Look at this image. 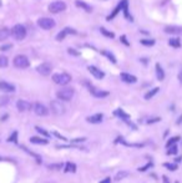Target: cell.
<instances>
[{
	"label": "cell",
	"instance_id": "cell-1",
	"mask_svg": "<svg viewBox=\"0 0 182 183\" xmlns=\"http://www.w3.org/2000/svg\"><path fill=\"white\" fill-rule=\"evenodd\" d=\"M11 35H13L14 39L18 40V41L24 40L25 36H26V29H25V26L21 25V24L15 25V26L11 29Z\"/></svg>",
	"mask_w": 182,
	"mask_h": 183
},
{
	"label": "cell",
	"instance_id": "cell-2",
	"mask_svg": "<svg viewBox=\"0 0 182 183\" xmlns=\"http://www.w3.org/2000/svg\"><path fill=\"white\" fill-rule=\"evenodd\" d=\"M13 64H14V66L18 67V69H26V67L30 66V61H29V59H27L25 55L19 54V55H16V56L14 57Z\"/></svg>",
	"mask_w": 182,
	"mask_h": 183
},
{
	"label": "cell",
	"instance_id": "cell-3",
	"mask_svg": "<svg viewBox=\"0 0 182 183\" xmlns=\"http://www.w3.org/2000/svg\"><path fill=\"white\" fill-rule=\"evenodd\" d=\"M56 96H57L59 100H61V101H70L74 97V90L70 88V87H64V88L57 91Z\"/></svg>",
	"mask_w": 182,
	"mask_h": 183
},
{
	"label": "cell",
	"instance_id": "cell-4",
	"mask_svg": "<svg viewBox=\"0 0 182 183\" xmlns=\"http://www.w3.org/2000/svg\"><path fill=\"white\" fill-rule=\"evenodd\" d=\"M50 107H51V112L56 116H61L65 113V106L61 102V100H54L50 102Z\"/></svg>",
	"mask_w": 182,
	"mask_h": 183
},
{
	"label": "cell",
	"instance_id": "cell-5",
	"mask_svg": "<svg viewBox=\"0 0 182 183\" xmlns=\"http://www.w3.org/2000/svg\"><path fill=\"white\" fill-rule=\"evenodd\" d=\"M52 81L57 85H61V86H65L68 85L70 81H71V76L66 72H61V74H55L52 75Z\"/></svg>",
	"mask_w": 182,
	"mask_h": 183
},
{
	"label": "cell",
	"instance_id": "cell-6",
	"mask_svg": "<svg viewBox=\"0 0 182 183\" xmlns=\"http://www.w3.org/2000/svg\"><path fill=\"white\" fill-rule=\"evenodd\" d=\"M66 9V4L63 2V0H56V2H52L49 5V11L52 14H57V13H61Z\"/></svg>",
	"mask_w": 182,
	"mask_h": 183
},
{
	"label": "cell",
	"instance_id": "cell-7",
	"mask_svg": "<svg viewBox=\"0 0 182 183\" xmlns=\"http://www.w3.org/2000/svg\"><path fill=\"white\" fill-rule=\"evenodd\" d=\"M38 25L44 30H51L55 27V21L50 18H40L38 20Z\"/></svg>",
	"mask_w": 182,
	"mask_h": 183
},
{
	"label": "cell",
	"instance_id": "cell-8",
	"mask_svg": "<svg viewBox=\"0 0 182 183\" xmlns=\"http://www.w3.org/2000/svg\"><path fill=\"white\" fill-rule=\"evenodd\" d=\"M51 70H52V66L49 63H43L36 67V71L43 76H49L51 74Z\"/></svg>",
	"mask_w": 182,
	"mask_h": 183
},
{
	"label": "cell",
	"instance_id": "cell-9",
	"mask_svg": "<svg viewBox=\"0 0 182 183\" xmlns=\"http://www.w3.org/2000/svg\"><path fill=\"white\" fill-rule=\"evenodd\" d=\"M77 33H76V30H74V29H71V27H65L63 31H60L57 35H56V40L57 41H63L68 35H76Z\"/></svg>",
	"mask_w": 182,
	"mask_h": 183
},
{
	"label": "cell",
	"instance_id": "cell-10",
	"mask_svg": "<svg viewBox=\"0 0 182 183\" xmlns=\"http://www.w3.org/2000/svg\"><path fill=\"white\" fill-rule=\"evenodd\" d=\"M89 90L93 96L97 97V99H104V97H107L109 96V91H104V90H99L94 86H89Z\"/></svg>",
	"mask_w": 182,
	"mask_h": 183
},
{
	"label": "cell",
	"instance_id": "cell-11",
	"mask_svg": "<svg viewBox=\"0 0 182 183\" xmlns=\"http://www.w3.org/2000/svg\"><path fill=\"white\" fill-rule=\"evenodd\" d=\"M34 112H35L38 116H48L49 110L46 108L45 105H43V104H40V102H36V104L34 105Z\"/></svg>",
	"mask_w": 182,
	"mask_h": 183
},
{
	"label": "cell",
	"instance_id": "cell-12",
	"mask_svg": "<svg viewBox=\"0 0 182 183\" xmlns=\"http://www.w3.org/2000/svg\"><path fill=\"white\" fill-rule=\"evenodd\" d=\"M0 91H3V92H14L15 91V86L6 82V81H0Z\"/></svg>",
	"mask_w": 182,
	"mask_h": 183
},
{
	"label": "cell",
	"instance_id": "cell-13",
	"mask_svg": "<svg viewBox=\"0 0 182 183\" xmlns=\"http://www.w3.org/2000/svg\"><path fill=\"white\" fill-rule=\"evenodd\" d=\"M16 107L20 112H25V111H29L30 108H31V104L25 101V100H19L16 102Z\"/></svg>",
	"mask_w": 182,
	"mask_h": 183
},
{
	"label": "cell",
	"instance_id": "cell-14",
	"mask_svg": "<svg viewBox=\"0 0 182 183\" xmlns=\"http://www.w3.org/2000/svg\"><path fill=\"white\" fill-rule=\"evenodd\" d=\"M120 77H121V80H122L124 82H126V83H135L137 81L136 76H134L131 74H127V72H121L120 74Z\"/></svg>",
	"mask_w": 182,
	"mask_h": 183
},
{
	"label": "cell",
	"instance_id": "cell-15",
	"mask_svg": "<svg viewBox=\"0 0 182 183\" xmlns=\"http://www.w3.org/2000/svg\"><path fill=\"white\" fill-rule=\"evenodd\" d=\"M89 71H90L91 75H93L95 79H97V80H101L105 76V74L101 70H99L97 67H95V66H89Z\"/></svg>",
	"mask_w": 182,
	"mask_h": 183
},
{
	"label": "cell",
	"instance_id": "cell-16",
	"mask_svg": "<svg viewBox=\"0 0 182 183\" xmlns=\"http://www.w3.org/2000/svg\"><path fill=\"white\" fill-rule=\"evenodd\" d=\"M165 33L166 34H172V35H177L182 33V27L180 26H175V25H168L165 27Z\"/></svg>",
	"mask_w": 182,
	"mask_h": 183
},
{
	"label": "cell",
	"instance_id": "cell-17",
	"mask_svg": "<svg viewBox=\"0 0 182 183\" xmlns=\"http://www.w3.org/2000/svg\"><path fill=\"white\" fill-rule=\"evenodd\" d=\"M104 120V115L102 113H95L93 116L87 117V122H91V124H100Z\"/></svg>",
	"mask_w": 182,
	"mask_h": 183
},
{
	"label": "cell",
	"instance_id": "cell-18",
	"mask_svg": "<svg viewBox=\"0 0 182 183\" xmlns=\"http://www.w3.org/2000/svg\"><path fill=\"white\" fill-rule=\"evenodd\" d=\"M75 4H76V6H77V8L84 9L86 13H91V11H93V8H91L89 4H86L85 2H82V0H76Z\"/></svg>",
	"mask_w": 182,
	"mask_h": 183
},
{
	"label": "cell",
	"instance_id": "cell-19",
	"mask_svg": "<svg viewBox=\"0 0 182 183\" xmlns=\"http://www.w3.org/2000/svg\"><path fill=\"white\" fill-rule=\"evenodd\" d=\"M11 34V30H9L8 27H3L0 29V41H5Z\"/></svg>",
	"mask_w": 182,
	"mask_h": 183
},
{
	"label": "cell",
	"instance_id": "cell-20",
	"mask_svg": "<svg viewBox=\"0 0 182 183\" xmlns=\"http://www.w3.org/2000/svg\"><path fill=\"white\" fill-rule=\"evenodd\" d=\"M155 69H156V76H157V80H159V81H162V80L165 79V71H163V69L161 67L160 64H156Z\"/></svg>",
	"mask_w": 182,
	"mask_h": 183
},
{
	"label": "cell",
	"instance_id": "cell-21",
	"mask_svg": "<svg viewBox=\"0 0 182 183\" xmlns=\"http://www.w3.org/2000/svg\"><path fill=\"white\" fill-rule=\"evenodd\" d=\"M115 115H116L117 117H120V118L125 120V121H127V120L130 118V115H127L126 112H124V110H121V108H117V110L115 111Z\"/></svg>",
	"mask_w": 182,
	"mask_h": 183
},
{
	"label": "cell",
	"instance_id": "cell-22",
	"mask_svg": "<svg viewBox=\"0 0 182 183\" xmlns=\"http://www.w3.org/2000/svg\"><path fill=\"white\" fill-rule=\"evenodd\" d=\"M30 142L31 143H38V144H48L49 141L46 138H41V137H31L30 138Z\"/></svg>",
	"mask_w": 182,
	"mask_h": 183
},
{
	"label": "cell",
	"instance_id": "cell-23",
	"mask_svg": "<svg viewBox=\"0 0 182 183\" xmlns=\"http://www.w3.org/2000/svg\"><path fill=\"white\" fill-rule=\"evenodd\" d=\"M159 91H160V88L159 87H155V88H152V90H151V91H148V92L145 95V99L146 100H150V99H152L157 92H159Z\"/></svg>",
	"mask_w": 182,
	"mask_h": 183
},
{
	"label": "cell",
	"instance_id": "cell-24",
	"mask_svg": "<svg viewBox=\"0 0 182 183\" xmlns=\"http://www.w3.org/2000/svg\"><path fill=\"white\" fill-rule=\"evenodd\" d=\"M101 52H102V55H104V56H106V57H107V59H109V60L111 61L112 64H116V63H117L116 57H115V56H114V55H112L111 52H109L107 50H104V51H101Z\"/></svg>",
	"mask_w": 182,
	"mask_h": 183
},
{
	"label": "cell",
	"instance_id": "cell-25",
	"mask_svg": "<svg viewBox=\"0 0 182 183\" xmlns=\"http://www.w3.org/2000/svg\"><path fill=\"white\" fill-rule=\"evenodd\" d=\"M168 45L170 46H172V47H180L181 46V40L180 39H177V38H173V39H170L168 40Z\"/></svg>",
	"mask_w": 182,
	"mask_h": 183
},
{
	"label": "cell",
	"instance_id": "cell-26",
	"mask_svg": "<svg viewBox=\"0 0 182 183\" xmlns=\"http://www.w3.org/2000/svg\"><path fill=\"white\" fill-rule=\"evenodd\" d=\"M100 31H101V34L105 35L106 38H110V39H114V38H115V34L111 33V31H109V30L105 29V27H101V29H100Z\"/></svg>",
	"mask_w": 182,
	"mask_h": 183
},
{
	"label": "cell",
	"instance_id": "cell-27",
	"mask_svg": "<svg viewBox=\"0 0 182 183\" xmlns=\"http://www.w3.org/2000/svg\"><path fill=\"white\" fill-rule=\"evenodd\" d=\"M9 65V60L6 56L0 55V67H6Z\"/></svg>",
	"mask_w": 182,
	"mask_h": 183
},
{
	"label": "cell",
	"instance_id": "cell-28",
	"mask_svg": "<svg viewBox=\"0 0 182 183\" xmlns=\"http://www.w3.org/2000/svg\"><path fill=\"white\" fill-rule=\"evenodd\" d=\"M20 147H21V148H23V149H24V151H25V152H27V153H29V155H31V156H33V157H34V158H36V161H38V162H39V163H40V162H41V160H40V157H39V156H38V155H36V153H34V152H31V151H30V149H27V148H26V147H25V146H24V144H21V146H20Z\"/></svg>",
	"mask_w": 182,
	"mask_h": 183
},
{
	"label": "cell",
	"instance_id": "cell-29",
	"mask_svg": "<svg viewBox=\"0 0 182 183\" xmlns=\"http://www.w3.org/2000/svg\"><path fill=\"white\" fill-rule=\"evenodd\" d=\"M127 176H129V172H127V171H121V172H118V173L116 174V177H115V181L124 179V178H126Z\"/></svg>",
	"mask_w": 182,
	"mask_h": 183
},
{
	"label": "cell",
	"instance_id": "cell-30",
	"mask_svg": "<svg viewBox=\"0 0 182 183\" xmlns=\"http://www.w3.org/2000/svg\"><path fill=\"white\" fill-rule=\"evenodd\" d=\"M122 10H124V14H125V18L127 19H131V16L129 15V10H127V0H122Z\"/></svg>",
	"mask_w": 182,
	"mask_h": 183
},
{
	"label": "cell",
	"instance_id": "cell-31",
	"mask_svg": "<svg viewBox=\"0 0 182 183\" xmlns=\"http://www.w3.org/2000/svg\"><path fill=\"white\" fill-rule=\"evenodd\" d=\"M76 171V166L71 162H68L66 163V168H65V172H75Z\"/></svg>",
	"mask_w": 182,
	"mask_h": 183
},
{
	"label": "cell",
	"instance_id": "cell-32",
	"mask_svg": "<svg viewBox=\"0 0 182 183\" xmlns=\"http://www.w3.org/2000/svg\"><path fill=\"white\" fill-rule=\"evenodd\" d=\"M35 130H36V131H38V132H39L40 135H43V136H45L46 138H48V137H50V133H49L48 131H45L44 128H41V127H39V126H36V127H35Z\"/></svg>",
	"mask_w": 182,
	"mask_h": 183
},
{
	"label": "cell",
	"instance_id": "cell-33",
	"mask_svg": "<svg viewBox=\"0 0 182 183\" xmlns=\"http://www.w3.org/2000/svg\"><path fill=\"white\" fill-rule=\"evenodd\" d=\"M140 43H141L142 45H145V46H154V45H155V40H146V39H142Z\"/></svg>",
	"mask_w": 182,
	"mask_h": 183
},
{
	"label": "cell",
	"instance_id": "cell-34",
	"mask_svg": "<svg viewBox=\"0 0 182 183\" xmlns=\"http://www.w3.org/2000/svg\"><path fill=\"white\" fill-rule=\"evenodd\" d=\"M177 153V146L176 144H172L168 147V155H176Z\"/></svg>",
	"mask_w": 182,
	"mask_h": 183
},
{
	"label": "cell",
	"instance_id": "cell-35",
	"mask_svg": "<svg viewBox=\"0 0 182 183\" xmlns=\"http://www.w3.org/2000/svg\"><path fill=\"white\" fill-rule=\"evenodd\" d=\"M8 141H9V142H14V143H16V141H18V132L14 131L13 135H11V137L8 138Z\"/></svg>",
	"mask_w": 182,
	"mask_h": 183
},
{
	"label": "cell",
	"instance_id": "cell-36",
	"mask_svg": "<svg viewBox=\"0 0 182 183\" xmlns=\"http://www.w3.org/2000/svg\"><path fill=\"white\" fill-rule=\"evenodd\" d=\"M163 166H165V167H166L167 169H171V171H176V169H177V166H176V165H171V163H165Z\"/></svg>",
	"mask_w": 182,
	"mask_h": 183
},
{
	"label": "cell",
	"instance_id": "cell-37",
	"mask_svg": "<svg viewBox=\"0 0 182 183\" xmlns=\"http://www.w3.org/2000/svg\"><path fill=\"white\" fill-rule=\"evenodd\" d=\"M180 140V137H173V138H171L168 142H167V147H170V146H172V144H175L177 141Z\"/></svg>",
	"mask_w": 182,
	"mask_h": 183
},
{
	"label": "cell",
	"instance_id": "cell-38",
	"mask_svg": "<svg viewBox=\"0 0 182 183\" xmlns=\"http://www.w3.org/2000/svg\"><path fill=\"white\" fill-rule=\"evenodd\" d=\"M49 168L50 169H61L63 168V165H60V163L59 165H50Z\"/></svg>",
	"mask_w": 182,
	"mask_h": 183
},
{
	"label": "cell",
	"instance_id": "cell-39",
	"mask_svg": "<svg viewBox=\"0 0 182 183\" xmlns=\"http://www.w3.org/2000/svg\"><path fill=\"white\" fill-rule=\"evenodd\" d=\"M8 101H9V99H8V97H3V99H0V106H5V105L8 104Z\"/></svg>",
	"mask_w": 182,
	"mask_h": 183
},
{
	"label": "cell",
	"instance_id": "cell-40",
	"mask_svg": "<svg viewBox=\"0 0 182 183\" xmlns=\"http://www.w3.org/2000/svg\"><path fill=\"white\" fill-rule=\"evenodd\" d=\"M120 40L122 41V43H124L126 46H129V45H130V43L127 41V39H126V36H125V35H122V36H121V38H120Z\"/></svg>",
	"mask_w": 182,
	"mask_h": 183
},
{
	"label": "cell",
	"instance_id": "cell-41",
	"mask_svg": "<svg viewBox=\"0 0 182 183\" xmlns=\"http://www.w3.org/2000/svg\"><path fill=\"white\" fill-rule=\"evenodd\" d=\"M52 133H54V135H55V136H56V137H57V138H59V140H63V141H66V138H65V137H64V136H61V135H60V133H57V132H56V131H54V132H52Z\"/></svg>",
	"mask_w": 182,
	"mask_h": 183
},
{
	"label": "cell",
	"instance_id": "cell-42",
	"mask_svg": "<svg viewBox=\"0 0 182 183\" xmlns=\"http://www.w3.org/2000/svg\"><path fill=\"white\" fill-rule=\"evenodd\" d=\"M68 51H69L70 55H75V56H79L80 55V52H76V50H74V49H69Z\"/></svg>",
	"mask_w": 182,
	"mask_h": 183
},
{
	"label": "cell",
	"instance_id": "cell-43",
	"mask_svg": "<svg viewBox=\"0 0 182 183\" xmlns=\"http://www.w3.org/2000/svg\"><path fill=\"white\" fill-rule=\"evenodd\" d=\"M151 166H152V163H147L145 167H142V168H139V171H141V172H143V171H146L147 168H150Z\"/></svg>",
	"mask_w": 182,
	"mask_h": 183
},
{
	"label": "cell",
	"instance_id": "cell-44",
	"mask_svg": "<svg viewBox=\"0 0 182 183\" xmlns=\"http://www.w3.org/2000/svg\"><path fill=\"white\" fill-rule=\"evenodd\" d=\"M157 121H160V118H159V117H156V118H150V120L147 121V124L150 125V124H154V122H157Z\"/></svg>",
	"mask_w": 182,
	"mask_h": 183
},
{
	"label": "cell",
	"instance_id": "cell-45",
	"mask_svg": "<svg viewBox=\"0 0 182 183\" xmlns=\"http://www.w3.org/2000/svg\"><path fill=\"white\" fill-rule=\"evenodd\" d=\"M8 49H11V45H4V46L0 47V50H2V51H5V50H8Z\"/></svg>",
	"mask_w": 182,
	"mask_h": 183
},
{
	"label": "cell",
	"instance_id": "cell-46",
	"mask_svg": "<svg viewBox=\"0 0 182 183\" xmlns=\"http://www.w3.org/2000/svg\"><path fill=\"white\" fill-rule=\"evenodd\" d=\"M100 183H111V178H109V177H107V178L102 179V181H101Z\"/></svg>",
	"mask_w": 182,
	"mask_h": 183
},
{
	"label": "cell",
	"instance_id": "cell-47",
	"mask_svg": "<svg viewBox=\"0 0 182 183\" xmlns=\"http://www.w3.org/2000/svg\"><path fill=\"white\" fill-rule=\"evenodd\" d=\"M178 81H180V82L182 83V70H181V71L178 72Z\"/></svg>",
	"mask_w": 182,
	"mask_h": 183
},
{
	"label": "cell",
	"instance_id": "cell-48",
	"mask_svg": "<svg viewBox=\"0 0 182 183\" xmlns=\"http://www.w3.org/2000/svg\"><path fill=\"white\" fill-rule=\"evenodd\" d=\"M82 141H85V138H76V140H74V142H82Z\"/></svg>",
	"mask_w": 182,
	"mask_h": 183
},
{
	"label": "cell",
	"instance_id": "cell-49",
	"mask_svg": "<svg viewBox=\"0 0 182 183\" xmlns=\"http://www.w3.org/2000/svg\"><path fill=\"white\" fill-rule=\"evenodd\" d=\"M162 178H163V183H168V179H167V177H166V176H163Z\"/></svg>",
	"mask_w": 182,
	"mask_h": 183
},
{
	"label": "cell",
	"instance_id": "cell-50",
	"mask_svg": "<svg viewBox=\"0 0 182 183\" xmlns=\"http://www.w3.org/2000/svg\"><path fill=\"white\" fill-rule=\"evenodd\" d=\"M181 122H182V116H181V117L177 120V124H181Z\"/></svg>",
	"mask_w": 182,
	"mask_h": 183
},
{
	"label": "cell",
	"instance_id": "cell-51",
	"mask_svg": "<svg viewBox=\"0 0 182 183\" xmlns=\"http://www.w3.org/2000/svg\"><path fill=\"white\" fill-rule=\"evenodd\" d=\"M180 161H182V157H177L176 158V162H180Z\"/></svg>",
	"mask_w": 182,
	"mask_h": 183
},
{
	"label": "cell",
	"instance_id": "cell-52",
	"mask_svg": "<svg viewBox=\"0 0 182 183\" xmlns=\"http://www.w3.org/2000/svg\"><path fill=\"white\" fill-rule=\"evenodd\" d=\"M0 6H2V0H0Z\"/></svg>",
	"mask_w": 182,
	"mask_h": 183
},
{
	"label": "cell",
	"instance_id": "cell-53",
	"mask_svg": "<svg viewBox=\"0 0 182 183\" xmlns=\"http://www.w3.org/2000/svg\"><path fill=\"white\" fill-rule=\"evenodd\" d=\"M2 160H3V158H2V157H0V161H2Z\"/></svg>",
	"mask_w": 182,
	"mask_h": 183
},
{
	"label": "cell",
	"instance_id": "cell-54",
	"mask_svg": "<svg viewBox=\"0 0 182 183\" xmlns=\"http://www.w3.org/2000/svg\"><path fill=\"white\" fill-rule=\"evenodd\" d=\"M175 183H178V182H175Z\"/></svg>",
	"mask_w": 182,
	"mask_h": 183
}]
</instances>
